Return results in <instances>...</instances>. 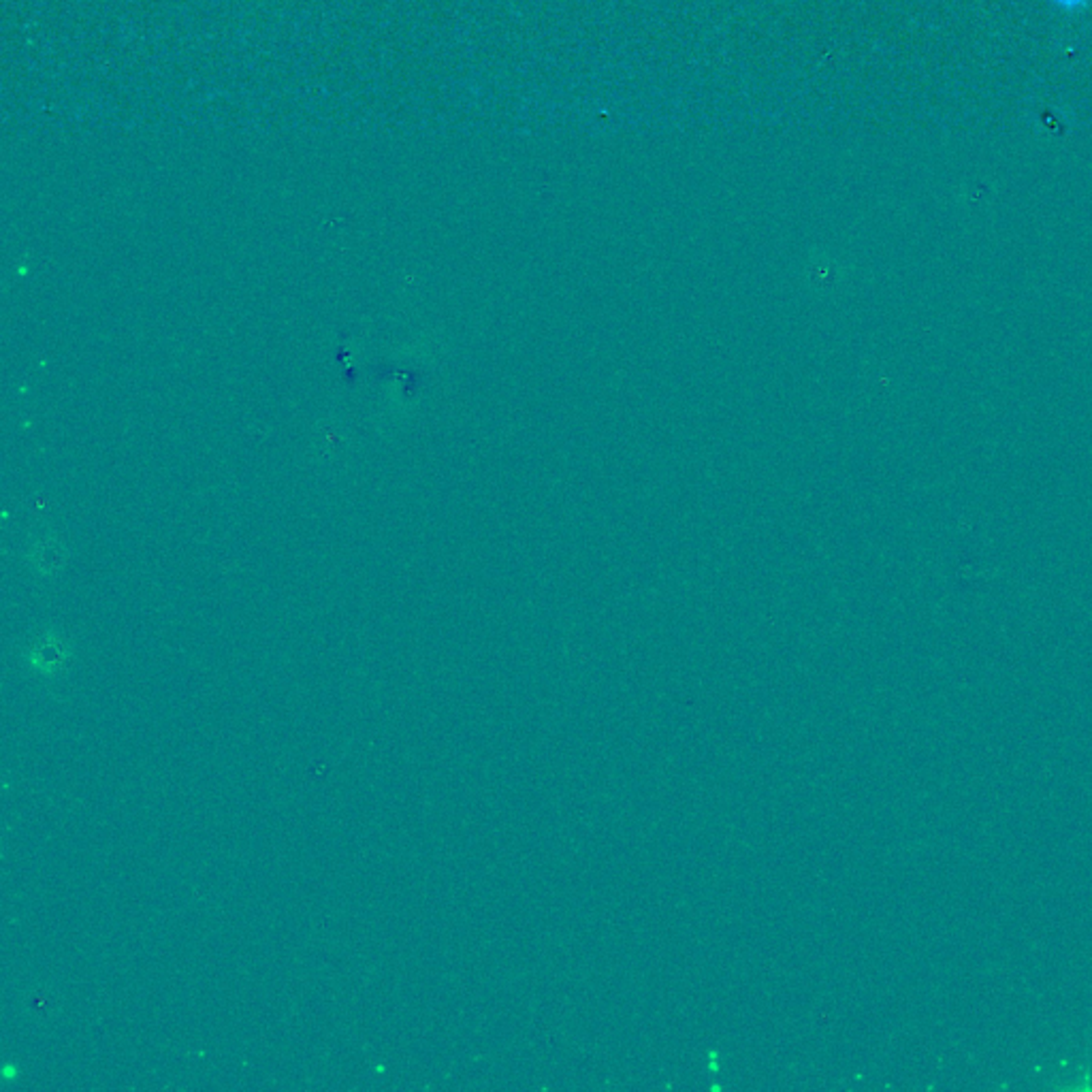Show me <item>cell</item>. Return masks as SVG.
Wrapping results in <instances>:
<instances>
[{"mask_svg": "<svg viewBox=\"0 0 1092 1092\" xmlns=\"http://www.w3.org/2000/svg\"><path fill=\"white\" fill-rule=\"evenodd\" d=\"M66 664V648L56 638H45L32 648L34 671L43 674H56Z\"/></svg>", "mask_w": 1092, "mask_h": 1092, "instance_id": "6da1fadb", "label": "cell"}, {"mask_svg": "<svg viewBox=\"0 0 1092 1092\" xmlns=\"http://www.w3.org/2000/svg\"><path fill=\"white\" fill-rule=\"evenodd\" d=\"M1058 6H1062V9H1080V6L1086 5V0H1054Z\"/></svg>", "mask_w": 1092, "mask_h": 1092, "instance_id": "7a4b0ae2", "label": "cell"}]
</instances>
